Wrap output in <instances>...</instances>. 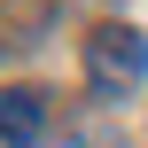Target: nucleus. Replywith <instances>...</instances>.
I'll use <instances>...</instances> for the list:
<instances>
[{"instance_id":"1","label":"nucleus","mask_w":148,"mask_h":148,"mask_svg":"<svg viewBox=\"0 0 148 148\" xmlns=\"http://www.w3.org/2000/svg\"><path fill=\"white\" fill-rule=\"evenodd\" d=\"M140 78H148V39L133 23H101V31L86 39V86H94L101 101H125Z\"/></svg>"},{"instance_id":"2","label":"nucleus","mask_w":148,"mask_h":148,"mask_svg":"<svg viewBox=\"0 0 148 148\" xmlns=\"http://www.w3.org/2000/svg\"><path fill=\"white\" fill-rule=\"evenodd\" d=\"M0 140L8 148H39L47 140V94H31V86L0 94Z\"/></svg>"},{"instance_id":"3","label":"nucleus","mask_w":148,"mask_h":148,"mask_svg":"<svg viewBox=\"0 0 148 148\" xmlns=\"http://www.w3.org/2000/svg\"><path fill=\"white\" fill-rule=\"evenodd\" d=\"M62 148H125V125H70Z\"/></svg>"}]
</instances>
